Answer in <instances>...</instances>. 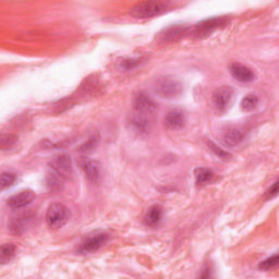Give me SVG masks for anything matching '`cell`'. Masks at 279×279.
I'll return each instance as SVG.
<instances>
[{
    "mask_svg": "<svg viewBox=\"0 0 279 279\" xmlns=\"http://www.w3.org/2000/svg\"><path fill=\"white\" fill-rule=\"evenodd\" d=\"M172 9L169 2H141L130 9V15L136 19H150L165 14Z\"/></svg>",
    "mask_w": 279,
    "mask_h": 279,
    "instance_id": "1",
    "label": "cell"
},
{
    "mask_svg": "<svg viewBox=\"0 0 279 279\" xmlns=\"http://www.w3.org/2000/svg\"><path fill=\"white\" fill-rule=\"evenodd\" d=\"M154 90L158 96L163 99L172 100L177 99L181 95L183 90V86L178 80L172 79V77H163L155 83Z\"/></svg>",
    "mask_w": 279,
    "mask_h": 279,
    "instance_id": "2",
    "label": "cell"
},
{
    "mask_svg": "<svg viewBox=\"0 0 279 279\" xmlns=\"http://www.w3.org/2000/svg\"><path fill=\"white\" fill-rule=\"evenodd\" d=\"M70 212L66 205L61 203L50 204L46 213L47 225L53 229H59L68 223Z\"/></svg>",
    "mask_w": 279,
    "mask_h": 279,
    "instance_id": "3",
    "label": "cell"
},
{
    "mask_svg": "<svg viewBox=\"0 0 279 279\" xmlns=\"http://www.w3.org/2000/svg\"><path fill=\"white\" fill-rule=\"evenodd\" d=\"M228 17H213L205 19V20H202L194 25L193 35L200 38L206 37L211 35L216 30L225 28L228 24Z\"/></svg>",
    "mask_w": 279,
    "mask_h": 279,
    "instance_id": "4",
    "label": "cell"
},
{
    "mask_svg": "<svg viewBox=\"0 0 279 279\" xmlns=\"http://www.w3.org/2000/svg\"><path fill=\"white\" fill-rule=\"evenodd\" d=\"M233 95H235V90L230 86H222L214 90L212 95V103L217 113L222 114L228 110L232 103Z\"/></svg>",
    "mask_w": 279,
    "mask_h": 279,
    "instance_id": "5",
    "label": "cell"
},
{
    "mask_svg": "<svg viewBox=\"0 0 279 279\" xmlns=\"http://www.w3.org/2000/svg\"><path fill=\"white\" fill-rule=\"evenodd\" d=\"M109 240V235L105 231L95 232L93 235H89L84 241L81 243L80 252L82 253H93L99 251L103 248Z\"/></svg>",
    "mask_w": 279,
    "mask_h": 279,
    "instance_id": "6",
    "label": "cell"
},
{
    "mask_svg": "<svg viewBox=\"0 0 279 279\" xmlns=\"http://www.w3.org/2000/svg\"><path fill=\"white\" fill-rule=\"evenodd\" d=\"M51 168L62 178H71L73 174L72 160L67 154L59 155L51 160Z\"/></svg>",
    "mask_w": 279,
    "mask_h": 279,
    "instance_id": "7",
    "label": "cell"
},
{
    "mask_svg": "<svg viewBox=\"0 0 279 279\" xmlns=\"http://www.w3.org/2000/svg\"><path fill=\"white\" fill-rule=\"evenodd\" d=\"M133 108L136 114L141 115H151L156 109L155 103L144 93H138L134 96L133 100Z\"/></svg>",
    "mask_w": 279,
    "mask_h": 279,
    "instance_id": "8",
    "label": "cell"
},
{
    "mask_svg": "<svg viewBox=\"0 0 279 279\" xmlns=\"http://www.w3.org/2000/svg\"><path fill=\"white\" fill-rule=\"evenodd\" d=\"M34 198L35 193L32 190H22L21 192L15 194V196H12L8 200V205L12 210H20L32 203V201L34 200Z\"/></svg>",
    "mask_w": 279,
    "mask_h": 279,
    "instance_id": "9",
    "label": "cell"
},
{
    "mask_svg": "<svg viewBox=\"0 0 279 279\" xmlns=\"http://www.w3.org/2000/svg\"><path fill=\"white\" fill-rule=\"evenodd\" d=\"M185 125V114L181 109H171L165 116V126L169 130H180Z\"/></svg>",
    "mask_w": 279,
    "mask_h": 279,
    "instance_id": "10",
    "label": "cell"
},
{
    "mask_svg": "<svg viewBox=\"0 0 279 279\" xmlns=\"http://www.w3.org/2000/svg\"><path fill=\"white\" fill-rule=\"evenodd\" d=\"M230 73L235 79L241 83H250L255 79V74L251 69L240 63H232L230 66Z\"/></svg>",
    "mask_w": 279,
    "mask_h": 279,
    "instance_id": "11",
    "label": "cell"
},
{
    "mask_svg": "<svg viewBox=\"0 0 279 279\" xmlns=\"http://www.w3.org/2000/svg\"><path fill=\"white\" fill-rule=\"evenodd\" d=\"M187 31L188 27H184V25H172V27L167 28L161 32L159 34V40L163 43L176 42L187 33Z\"/></svg>",
    "mask_w": 279,
    "mask_h": 279,
    "instance_id": "12",
    "label": "cell"
},
{
    "mask_svg": "<svg viewBox=\"0 0 279 279\" xmlns=\"http://www.w3.org/2000/svg\"><path fill=\"white\" fill-rule=\"evenodd\" d=\"M163 215H164L163 207H161L160 205L155 204V205L151 206L150 209H148V211L146 212L145 217H144V223L147 226H151V227L157 226L161 222Z\"/></svg>",
    "mask_w": 279,
    "mask_h": 279,
    "instance_id": "13",
    "label": "cell"
},
{
    "mask_svg": "<svg viewBox=\"0 0 279 279\" xmlns=\"http://www.w3.org/2000/svg\"><path fill=\"white\" fill-rule=\"evenodd\" d=\"M131 127L134 130L135 132H138L140 134L143 133H147L150 131L151 128V123L150 120L147 119V116L145 115H141V114H136L133 116V118L131 119Z\"/></svg>",
    "mask_w": 279,
    "mask_h": 279,
    "instance_id": "14",
    "label": "cell"
},
{
    "mask_svg": "<svg viewBox=\"0 0 279 279\" xmlns=\"http://www.w3.org/2000/svg\"><path fill=\"white\" fill-rule=\"evenodd\" d=\"M82 168L84 170V173L86 174V177L89 181L92 182H96L101 176V168L97 161L92 159H86L82 164Z\"/></svg>",
    "mask_w": 279,
    "mask_h": 279,
    "instance_id": "15",
    "label": "cell"
},
{
    "mask_svg": "<svg viewBox=\"0 0 279 279\" xmlns=\"http://www.w3.org/2000/svg\"><path fill=\"white\" fill-rule=\"evenodd\" d=\"M244 140V133L241 129L233 128L227 131L224 135V142L228 146H237Z\"/></svg>",
    "mask_w": 279,
    "mask_h": 279,
    "instance_id": "16",
    "label": "cell"
},
{
    "mask_svg": "<svg viewBox=\"0 0 279 279\" xmlns=\"http://www.w3.org/2000/svg\"><path fill=\"white\" fill-rule=\"evenodd\" d=\"M194 176H196V183L198 185H205L211 182L214 178V172L209 168L200 167L194 171Z\"/></svg>",
    "mask_w": 279,
    "mask_h": 279,
    "instance_id": "17",
    "label": "cell"
},
{
    "mask_svg": "<svg viewBox=\"0 0 279 279\" xmlns=\"http://www.w3.org/2000/svg\"><path fill=\"white\" fill-rule=\"evenodd\" d=\"M17 252V248L15 244L12 243H5L2 245V250H0V262L3 265L9 263L12 258L15 257Z\"/></svg>",
    "mask_w": 279,
    "mask_h": 279,
    "instance_id": "18",
    "label": "cell"
},
{
    "mask_svg": "<svg viewBox=\"0 0 279 279\" xmlns=\"http://www.w3.org/2000/svg\"><path fill=\"white\" fill-rule=\"evenodd\" d=\"M258 104L257 96L254 94L246 95L241 102V108L244 112H252L253 109H255Z\"/></svg>",
    "mask_w": 279,
    "mask_h": 279,
    "instance_id": "19",
    "label": "cell"
},
{
    "mask_svg": "<svg viewBox=\"0 0 279 279\" xmlns=\"http://www.w3.org/2000/svg\"><path fill=\"white\" fill-rule=\"evenodd\" d=\"M18 138L14 134H3L2 140H0V143H2V150L7 151L11 150L17 143Z\"/></svg>",
    "mask_w": 279,
    "mask_h": 279,
    "instance_id": "20",
    "label": "cell"
},
{
    "mask_svg": "<svg viewBox=\"0 0 279 279\" xmlns=\"http://www.w3.org/2000/svg\"><path fill=\"white\" fill-rule=\"evenodd\" d=\"M16 180H17L16 173L10 172V171L3 172V174H2V190H6L7 188H10L11 185H14Z\"/></svg>",
    "mask_w": 279,
    "mask_h": 279,
    "instance_id": "21",
    "label": "cell"
},
{
    "mask_svg": "<svg viewBox=\"0 0 279 279\" xmlns=\"http://www.w3.org/2000/svg\"><path fill=\"white\" fill-rule=\"evenodd\" d=\"M277 264H278V254H274L264 259L263 262H261V264L258 265V267L262 270H270L274 267H276Z\"/></svg>",
    "mask_w": 279,
    "mask_h": 279,
    "instance_id": "22",
    "label": "cell"
},
{
    "mask_svg": "<svg viewBox=\"0 0 279 279\" xmlns=\"http://www.w3.org/2000/svg\"><path fill=\"white\" fill-rule=\"evenodd\" d=\"M97 143H99V138H96V135H94L93 138H90L85 144H83L82 146H81V152H83V153H88V152H90V151H93L94 148H95V146L97 145Z\"/></svg>",
    "mask_w": 279,
    "mask_h": 279,
    "instance_id": "23",
    "label": "cell"
},
{
    "mask_svg": "<svg viewBox=\"0 0 279 279\" xmlns=\"http://www.w3.org/2000/svg\"><path fill=\"white\" fill-rule=\"evenodd\" d=\"M209 145L211 147V150L215 153V155H217V156L219 158H223V159H227V158H229L230 157V154L229 153H227L226 151H224L223 148H220L218 147L216 144H214L212 141L209 142Z\"/></svg>",
    "mask_w": 279,
    "mask_h": 279,
    "instance_id": "24",
    "label": "cell"
},
{
    "mask_svg": "<svg viewBox=\"0 0 279 279\" xmlns=\"http://www.w3.org/2000/svg\"><path fill=\"white\" fill-rule=\"evenodd\" d=\"M141 63L140 58H136V59H123L121 61V67L126 70H131L134 69L135 67H138Z\"/></svg>",
    "mask_w": 279,
    "mask_h": 279,
    "instance_id": "25",
    "label": "cell"
},
{
    "mask_svg": "<svg viewBox=\"0 0 279 279\" xmlns=\"http://www.w3.org/2000/svg\"><path fill=\"white\" fill-rule=\"evenodd\" d=\"M277 192H278V181H275L272 185H270L269 189L266 191V198L267 199H271L277 196Z\"/></svg>",
    "mask_w": 279,
    "mask_h": 279,
    "instance_id": "26",
    "label": "cell"
}]
</instances>
